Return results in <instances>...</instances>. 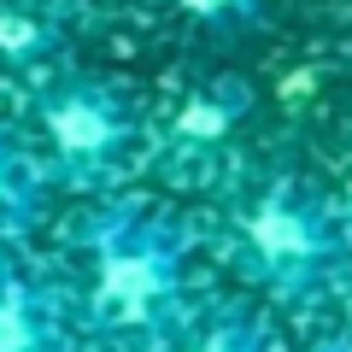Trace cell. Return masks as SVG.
Listing matches in <instances>:
<instances>
[{
    "label": "cell",
    "mask_w": 352,
    "mask_h": 352,
    "mask_svg": "<svg viewBox=\"0 0 352 352\" xmlns=\"http://www.w3.org/2000/svg\"><path fill=\"white\" fill-rule=\"evenodd\" d=\"M247 235H252V247H258V258H270V264H300V258L317 252V229L282 200H264L258 212H252Z\"/></svg>",
    "instance_id": "2"
},
{
    "label": "cell",
    "mask_w": 352,
    "mask_h": 352,
    "mask_svg": "<svg viewBox=\"0 0 352 352\" xmlns=\"http://www.w3.org/2000/svg\"><path fill=\"white\" fill-rule=\"evenodd\" d=\"M41 323L18 288H0V352H41Z\"/></svg>",
    "instance_id": "4"
},
{
    "label": "cell",
    "mask_w": 352,
    "mask_h": 352,
    "mask_svg": "<svg viewBox=\"0 0 352 352\" xmlns=\"http://www.w3.org/2000/svg\"><path fill=\"white\" fill-rule=\"evenodd\" d=\"M170 288V264L147 247H124V252H106L100 264V311H112L118 323H141L153 317V305L164 300Z\"/></svg>",
    "instance_id": "1"
},
{
    "label": "cell",
    "mask_w": 352,
    "mask_h": 352,
    "mask_svg": "<svg viewBox=\"0 0 352 352\" xmlns=\"http://www.w3.org/2000/svg\"><path fill=\"white\" fill-rule=\"evenodd\" d=\"M53 135H59L65 153H100L118 129H112V118H106V106L65 100V106H53Z\"/></svg>",
    "instance_id": "3"
},
{
    "label": "cell",
    "mask_w": 352,
    "mask_h": 352,
    "mask_svg": "<svg viewBox=\"0 0 352 352\" xmlns=\"http://www.w3.org/2000/svg\"><path fill=\"white\" fill-rule=\"evenodd\" d=\"M182 129H188V135H212V129H223V112L194 106V112H182Z\"/></svg>",
    "instance_id": "5"
},
{
    "label": "cell",
    "mask_w": 352,
    "mask_h": 352,
    "mask_svg": "<svg viewBox=\"0 0 352 352\" xmlns=\"http://www.w3.org/2000/svg\"><path fill=\"white\" fill-rule=\"evenodd\" d=\"M188 352H247V340L229 335V329H217V335H206L200 346H188Z\"/></svg>",
    "instance_id": "6"
},
{
    "label": "cell",
    "mask_w": 352,
    "mask_h": 352,
    "mask_svg": "<svg viewBox=\"0 0 352 352\" xmlns=\"http://www.w3.org/2000/svg\"><path fill=\"white\" fill-rule=\"evenodd\" d=\"M188 6H200V12H212V6H217V0H188Z\"/></svg>",
    "instance_id": "8"
},
{
    "label": "cell",
    "mask_w": 352,
    "mask_h": 352,
    "mask_svg": "<svg viewBox=\"0 0 352 352\" xmlns=\"http://www.w3.org/2000/svg\"><path fill=\"white\" fill-rule=\"evenodd\" d=\"M30 36H36L30 24H18V18H0V47H24Z\"/></svg>",
    "instance_id": "7"
}]
</instances>
